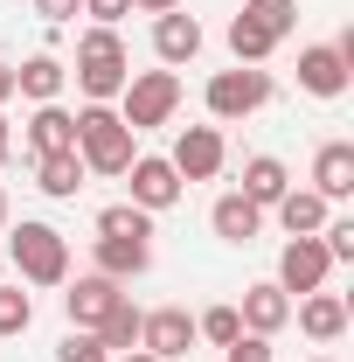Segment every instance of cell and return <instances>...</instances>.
<instances>
[{"mask_svg": "<svg viewBox=\"0 0 354 362\" xmlns=\"http://www.w3.org/2000/svg\"><path fill=\"white\" fill-rule=\"evenodd\" d=\"M133 126L118 119V105H84L77 112V160H84V175H126L133 168Z\"/></svg>", "mask_w": 354, "mask_h": 362, "instance_id": "obj_1", "label": "cell"}, {"mask_svg": "<svg viewBox=\"0 0 354 362\" xmlns=\"http://www.w3.org/2000/svg\"><path fill=\"white\" fill-rule=\"evenodd\" d=\"M70 77H77V90H84L90 105H111V98L126 90V77H133L118 28H84V35H77V63H70Z\"/></svg>", "mask_w": 354, "mask_h": 362, "instance_id": "obj_2", "label": "cell"}, {"mask_svg": "<svg viewBox=\"0 0 354 362\" xmlns=\"http://www.w3.org/2000/svg\"><path fill=\"white\" fill-rule=\"evenodd\" d=\"M7 251H14V272H21V286H63L70 279V244H63V230L56 223H28L7 230Z\"/></svg>", "mask_w": 354, "mask_h": 362, "instance_id": "obj_3", "label": "cell"}, {"mask_svg": "<svg viewBox=\"0 0 354 362\" xmlns=\"http://www.w3.org/2000/svg\"><path fill=\"white\" fill-rule=\"evenodd\" d=\"M202 98H209V119L216 126H236V119L264 112L271 98H278V84H271V70H257V63H236V70H216Z\"/></svg>", "mask_w": 354, "mask_h": 362, "instance_id": "obj_4", "label": "cell"}, {"mask_svg": "<svg viewBox=\"0 0 354 362\" xmlns=\"http://www.w3.org/2000/svg\"><path fill=\"white\" fill-rule=\"evenodd\" d=\"M174 112H181V77H174V70H139V77H126V90H118V119H126L133 133L167 126Z\"/></svg>", "mask_w": 354, "mask_h": 362, "instance_id": "obj_5", "label": "cell"}, {"mask_svg": "<svg viewBox=\"0 0 354 362\" xmlns=\"http://www.w3.org/2000/svg\"><path fill=\"white\" fill-rule=\"evenodd\" d=\"M326 272H334L326 244H319V237H292V244L278 251V279H271V286H278V293H299V300H306V293H319V286H326Z\"/></svg>", "mask_w": 354, "mask_h": 362, "instance_id": "obj_6", "label": "cell"}, {"mask_svg": "<svg viewBox=\"0 0 354 362\" xmlns=\"http://www.w3.org/2000/svg\"><path fill=\"white\" fill-rule=\"evenodd\" d=\"M222 160H229V146H222L216 126H181L174 153H167V168H174L181 181H216V175H222Z\"/></svg>", "mask_w": 354, "mask_h": 362, "instance_id": "obj_7", "label": "cell"}, {"mask_svg": "<svg viewBox=\"0 0 354 362\" xmlns=\"http://www.w3.org/2000/svg\"><path fill=\"white\" fill-rule=\"evenodd\" d=\"M139 349L160 356V362H181L195 349V314L188 307H153V314L139 320Z\"/></svg>", "mask_w": 354, "mask_h": 362, "instance_id": "obj_8", "label": "cell"}, {"mask_svg": "<svg viewBox=\"0 0 354 362\" xmlns=\"http://www.w3.org/2000/svg\"><path fill=\"white\" fill-rule=\"evenodd\" d=\"M126 181H133V209H146V216H160V209L181 202V175L160 160V153H133Z\"/></svg>", "mask_w": 354, "mask_h": 362, "instance_id": "obj_9", "label": "cell"}, {"mask_svg": "<svg viewBox=\"0 0 354 362\" xmlns=\"http://www.w3.org/2000/svg\"><path fill=\"white\" fill-rule=\"evenodd\" d=\"M348 77H354V63L334 42H306V49H299V90H312V98H341Z\"/></svg>", "mask_w": 354, "mask_h": 362, "instance_id": "obj_10", "label": "cell"}, {"mask_svg": "<svg viewBox=\"0 0 354 362\" xmlns=\"http://www.w3.org/2000/svg\"><path fill=\"white\" fill-rule=\"evenodd\" d=\"M118 300H126V286H118V279H104V272H84V279L63 293V307H70V327H90V334H97V320L111 314Z\"/></svg>", "mask_w": 354, "mask_h": 362, "instance_id": "obj_11", "label": "cell"}, {"mask_svg": "<svg viewBox=\"0 0 354 362\" xmlns=\"http://www.w3.org/2000/svg\"><path fill=\"white\" fill-rule=\"evenodd\" d=\"M153 56L167 63V70H181V63H195L202 56V21L195 14H153Z\"/></svg>", "mask_w": 354, "mask_h": 362, "instance_id": "obj_12", "label": "cell"}, {"mask_svg": "<svg viewBox=\"0 0 354 362\" xmlns=\"http://www.w3.org/2000/svg\"><path fill=\"white\" fill-rule=\"evenodd\" d=\"M312 195H326V202H348L354 195V146L348 139H326L312 153Z\"/></svg>", "mask_w": 354, "mask_h": 362, "instance_id": "obj_13", "label": "cell"}, {"mask_svg": "<svg viewBox=\"0 0 354 362\" xmlns=\"http://www.w3.org/2000/svg\"><path fill=\"white\" fill-rule=\"evenodd\" d=\"M70 84V63L63 56H28V63H14V98H28V105H56Z\"/></svg>", "mask_w": 354, "mask_h": 362, "instance_id": "obj_14", "label": "cell"}, {"mask_svg": "<svg viewBox=\"0 0 354 362\" xmlns=\"http://www.w3.org/2000/svg\"><path fill=\"white\" fill-rule=\"evenodd\" d=\"M292 314H299V327H306V341H341L348 334V300L341 293H306V300H292Z\"/></svg>", "mask_w": 354, "mask_h": 362, "instance_id": "obj_15", "label": "cell"}, {"mask_svg": "<svg viewBox=\"0 0 354 362\" xmlns=\"http://www.w3.org/2000/svg\"><path fill=\"white\" fill-rule=\"evenodd\" d=\"M236 320H243V334H278V327H285V320H292V293H278V286H250V293H243V307H236Z\"/></svg>", "mask_w": 354, "mask_h": 362, "instance_id": "obj_16", "label": "cell"}, {"mask_svg": "<svg viewBox=\"0 0 354 362\" xmlns=\"http://www.w3.org/2000/svg\"><path fill=\"white\" fill-rule=\"evenodd\" d=\"M90 258H97L104 279H118V286H126V279H139V272L153 265V244H146V237H97V244H90Z\"/></svg>", "mask_w": 354, "mask_h": 362, "instance_id": "obj_17", "label": "cell"}, {"mask_svg": "<svg viewBox=\"0 0 354 362\" xmlns=\"http://www.w3.org/2000/svg\"><path fill=\"white\" fill-rule=\"evenodd\" d=\"M28 153H35V160H42V153H77V112L35 105V119H28Z\"/></svg>", "mask_w": 354, "mask_h": 362, "instance_id": "obj_18", "label": "cell"}, {"mask_svg": "<svg viewBox=\"0 0 354 362\" xmlns=\"http://www.w3.org/2000/svg\"><path fill=\"white\" fill-rule=\"evenodd\" d=\"M209 230H216L222 244H257V230H264V209H257L250 195H216V209H209Z\"/></svg>", "mask_w": 354, "mask_h": 362, "instance_id": "obj_19", "label": "cell"}, {"mask_svg": "<svg viewBox=\"0 0 354 362\" xmlns=\"http://www.w3.org/2000/svg\"><path fill=\"white\" fill-rule=\"evenodd\" d=\"M271 209H278L285 237H319V230H326V209H334V202H326V195H312V188H285V195H278Z\"/></svg>", "mask_w": 354, "mask_h": 362, "instance_id": "obj_20", "label": "cell"}, {"mask_svg": "<svg viewBox=\"0 0 354 362\" xmlns=\"http://www.w3.org/2000/svg\"><path fill=\"white\" fill-rule=\"evenodd\" d=\"M285 188H292V175H285V160H278V153H250V160H243V188H236V195H250L257 209H271Z\"/></svg>", "mask_w": 354, "mask_h": 362, "instance_id": "obj_21", "label": "cell"}, {"mask_svg": "<svg viewBox=\"0 0 354 362\" xmlns=\"http://www.w3.org/2000/svg\"><path fill=\"white\" fill-rule=\"evenodd\" d=\"M35 188L56 195V202H70V195L84 188V160H77V153H42V160H35Z\"/></svg>", "mask_w": 354, "mask_h": 362, "instance_id": "obj_22", "label": "cell"}, {"mask_svg": "<svg viewBox=\"0 0 354 362\" xmlns=\"http://www.w3.org/2000/svg\"><path fill=\"white\" fill-rule=\"evenodd\" d=\"M139 307H133V293H126V300H118V307H111V314L97 320V341H104V356H126V349H139Z\"/></svg>", "mask_w": 354, "mask_h": 362, "instance_id": "obj_23", "label": "cell"}, {"mask_svg": "<svg viewBox=\"0 0 354 362\" xmlns=\"http://www.w3.org/2000/svg\"><path fill=\"white\" fill-rule=\"evenodd\" d=\"M243 14L264 28L271 42H285V35L299 28V0H243Z\"/></svg>", "mask_w": 354, "mask_h": 362, "instance_id": "obj_24", "label": "cell"}, {"mask_svg": "<svg viewBox=\"0 0 354 362\" xmlns=\"http://www.w3.org/2000/svg\"><path fill=\"white\" fill-rule=\"evenodd\" d=\"M97 237H146L153 244V216L133 202H111V209H97Z\"/></svg>", "mask_w": 354, "mask_h": 362, "instance_id": "obj_25", "label": "cell"}, {"mask_svg": "<svg viewBox=\"0 0 354 362\" xmlns=\"http://www.w3.org/2000/svg\"><path fill=\"white\" fill-rule=\"evenodd\" d=\"M229 49H236V63H264L278 42H271V35L250 21V14H236V21H229Z\"/></svg>", "mask_w": 354, "mask_h": 362, "instance_id": "obj_26", "label": "cell"}, {"mask_svg": "<svg viewBox=\"0 0 354 362\" xmlns=\"http://www.w3.org/2000/svg\"><path fill=\"white\" fill-rule=\"evenodd\" d=\"M236 334H243L236 307H209V314H195V341H216V349H229Z\"/></svg>", "mask_w": 354, "mask_h": 362, "instance_id": "obj_27", "label": "cell"}, {"mask_svg": "<svg viewBox=\"0 0 354 362\" xmlns=\"http://www.w3.org/2000/svg\"><path fill=\"white\" fill-rule=\"evenodd\" d=\"M28 320H35V300L21 286H0V334H21Z\"/></svg>", "mask_w": 354, "mask_h": 362, "instance_id": "obj_28", "label": "cell"}, {"mask_svg": "<svg viewBox=\"0 0 354 362\" xmlns=\"http://www.w3.org/2000/svg\"><path fill=\"white\" fill-rule=\"evenodd\" d=\"M319 244H326V258H334V265H354V216H326Z\"/></svg>", "mask_w": 354, "mask_h": 362, "instance_id": "obj_29", "label": "cell"}, {"mask_svg": "<svg viewBox=\"0 0 354 362\" xmlns=\"http://www.w3.org/2000/svg\"><path fill=\"white\" fill-rule=\"evenodd\" d=\"M56 362H104V341H97L90 327H70V334L56 341Z\"/></svg>", "mask_w": 354, "mask_h": 362, "instance_id": "obj_30", "label": "cell"}, {"mask_svg": "<svg viewBox=\"0 0 354 362\" xmlns=\"http://www.w3.org/2000/svg\"><path fill=\"white\" fill-rule=\"evenodd\" d=\"M84 14L97 21V28H118V21L133 14V0H84Z\"/></svg>", "mask_w": 354, "mask_h": 362, "instance_id": "obj_31", "label": "cell"}, {"mask_svg": "<svg viewBox=\"0 0 354 362\" xmlns=\"http://www.w3.org/2000/svg\"><path fill=\"white\" fill-rule=\"evenodd\" d=\"M229 362H271V341L264 334H236L229 341Z\"/></svg>", "mask_w": 354, "mask_h": 362, "instance_id": "obj_32", "label": "cell"}, {"mask_svg": "<svg viewBox=\"0 0 354 362\" xmlns=\"http://www.w3.org/2000/svg\"><path fill=\"white\" fill-rule=\"evenodd\" d=\"M35 14H42L49 28H63V21H77V14H84V0H35Z\"/></svg>", "mask_w": 354, "mask_h": 362, "instance_id": "obj_33", "label": "cell"}, {"mask_svg": "<svg viewBox=\"0 0 354 362\" xmlns=\"http://www.w3.org/2000/svg\"><path fill=\"white\" fill-rule=\"evenodd\" d=\"M133 7H139V14H174L181 0H133Z\"/></svg>", "mask_w": 354, "mask_h": 362, "instance_id": "obj_34", "label": "cell"}, {"mask_svg": "<svg viewBox=\"0 0 354 362\" xmlns=\"http://www.w3.org/2000/svg\"><path fill=\"white\" fill-rule=\"evenodd\" d=\"M7 153H14V126H7V112H0V168H7Z\"/></svg>", "mask_w": 354, "mask_h": 362, "instance_id": "obj_35", "label": "cell"}, {"mask_svg": "<svg viewBox=\"0 0 354 362\" xmlns=\"http://www.w3.org/2000/svg\"><path fill=\"white\" fill-rule=\"evenodd\" d=\"M14 98V63H0V105Z\"/></svg>", "mask_w": 354, "mask_h": 362, "instance_id": "obj_36", "label": "cell"}, {"mask_svg": "<svg viewBox=\"0 0 354 362\" xmlns=\"http://www.w3.org/2000/svg\"><path fill=\"white\" fill-rule=\"evenodd\" d=\"M118 362H160V356H146V349H126V356H118Z\"/></svg>", "mask_w": 354, "mask_h": 362, "instance_id": "obj_37", "label": "cell"}, {"mask_svg": "<svg viewBox=\"0 0 354 362\" xmlns=\"http://www.w3.org/2000/svg\"><path fill=\"white\" fill-rule=\"evenodd\" d=\"M0 230H7V188H0Z\"/></svg>", "mask_w": 354, "mask_h": 362, "instance_id": "obj_38", "label": "cell"}, {"mask_svg": "<svg viewBox=\"0 0 354 362\" xmlns=\"http://www.w3.org/2000/svg\"><path fill=\"white\" fill-rule=\"evenodd\" d=\"M312 362H334V356H312Z\"/></svg>", "mask_w": 354, "mask_h": 362, "instance_id": "obj_39", "label": "cell"}]
</instances>
